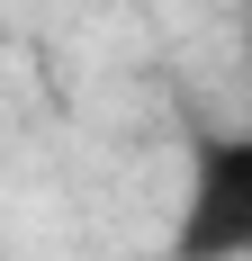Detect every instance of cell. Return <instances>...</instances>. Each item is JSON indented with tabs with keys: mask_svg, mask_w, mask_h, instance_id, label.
I'll return each instance as SVG.
<instances>
[{
	"mask_svg": "<svg viewBox=\"0 0 252 261\" xmlns=\"http://www.w3.org/2000/svg\"><path fill=\"white\" fill-rule=\"evenodd\" d=\"M252 252V135H198L189 153V189H180V234L171 261H243Z\"/></svg>",
	"mask_w": 252,
	"mask_h": 261,
	"instance_id": "6da1fadb",
	"label": "cell"
}]
</instances>
